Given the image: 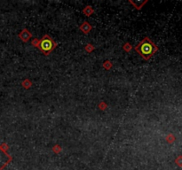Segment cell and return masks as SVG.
<instances>
[{"mask_svg":"<svg viewBox=\"0 0 182 170\" xmlns=\"http://www.w3.org/2000/svg\"><path fill=\"white\" fill-rule=\"evenodd\" d=\"M135 50L137 51V52L141 54L145 60H149L153 56V54L156 51L157 48L149 38L146 37L137 45Z\"/></svg>","mask_w":182,"mask_h":170,"instance_id":"6da1fadb","label":"cell"},{"mask_svg":"<svg viewBox=\"0 0 182 170\" xmlns=\"http://www.w3.org/2000/svg\"><path fill=\"white\" fill-rule=\"evenodd\" d=\"M55 43L53 41V39L51 37H49L48 36H45L40 43V48L42 50V51H44L45 54H49L55 47Z\"/></svg>","mask_w":182,"mask_h":170,"instance_id":"7a4b0ae2","label":"cell"},{"mask_svg":"<svg viewBox=\"0 0 182 170\" xmlns=\"http://www.w3.org/2000/svg\"><path fill=\"white\" fill-rule=\"evenodd\" d=\"M12 160V157L0 146V170H3Z\"/></svg>","mask_w":182,"mask_h":170,"instance_id":"3957f363","label":"cell"}]
</instances>
